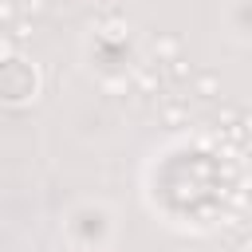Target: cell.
<instances>
[{
	"label": "cell",
	"mask_w": 252,
	"mask_h": 252,
	"mask_svg": "<svg viewBox=\"0 0 252 252\" xmlns=\"http://www.w3.org/2000/svg\"><path fill=\"white\" fill-rule=\"evenodd\" d=\"M98 32H102V39L118 43V39H126V35H130V24H126V20H118V16H110V20H102V24H98Z\"/></svg>",
	"instance_id": "3"
},
{
	"label": "cell",
	"mask_w": 252,
	"mask_h": 252,
	"mask_svg": "<svg viewBox=\"0 0 252 252\" xmlns=\"http://www.w3.org/2000/svg\"><path fill=\"white\" fill-rule=\"evenodd\" d=\"M126 87H130V75H106V79H102V91H106V94H122Z\"/></svg>",
	"instance_id": "6"
},
{
	"label": "cell",
	"mask_w": 252,
	"mask_h": 252,
	"mask_svg": "<svg viewBox=\"0 0 252 252\" xmlns=\"http://www.w3.org/2000/svg\"><path fill=\"white\" fill-rule=\"evenodd\" d=\"M130 83H134L142 94H158V91H161V71L146 63V67H138V71H134V79H130Z\"/></svg>",
	"instance_id": "1"
},
{
	"label": "cell",
	"mask_w": 252,
	"mask_h": 252,
	"mask_svg": "<svg viewBox=\"0 0 252 252\" xmlns=\"http://www.w3.org/2000/svg\"><path fill=\"white\" fill-rule=\"evenodd\" d=\"M43 12H47L43 0H32V4H28V16H43Z\"/></svg>",
	"instance_id": "10"
},
{
	"label": "cell",
	"mask_w": 252,
	"mask_h": 252,
	"mask_svg": "<svg viewBox=\"0 0 252 252\" xmlns=\"http://www.w3.org/2000/svg\"><path fill=\"white\" fill-rule=\"evenodd\" d=\"M169 75H173V79H185V75H193V67H189L181 55H173V59H169Z\"/></svg>",
	"instance_id": "7"
},
{
	"label": "cell",
	"mask_w": 252,
	"mask_h": 252,
	"mask_svg": "<svg viewBox=\"0 0 252 252\" xmlns=\"http://www.w3.org/2000/svg\"><path fill=\"white\" fill-rule=\"evenodd\" d=\"M16 16H20V12H16V4H12V0H0V28H8Z\"/></svg>",
	"instance_id": "8"
},
{
	"label": "cell",
	"mask_w": 252,
	"mask_h": 252,
	"mask_svg": "<svg viewBox=\"0 0 252 252\" xmlns=\"http://www.w3.org/2000/svg\"><path fill=\"white\" fill-rule=\"evenodd\" d=\"M177 51H181V43H177L173 35H161V39H154V59H165V63H169Z\"/></svg>",
	"instance_id": "4"
},
{
	"label": "cell",
	"mask_w": 252,
	"mask_h": 252,
	"mask_svg": "<svg viewBox=\"0 0 252 252\" xmlns=\"http://www.w3.org/2000/svg\"><path fill=\"white\" fill-rule=\"evenodd\" d=\"M8 28H12V35H16V39H28V35H32V24H28V20H20V16H16Z\"/></svg>",
	"instance_id": "9"
},
{
	"label": "cell",
	"mask_w": 252,
	"mask_h": 252,
	"mask_svg": "<svg viewBox=\"0 0 252 252\" xmlns=\"http://www.w3.org/2000/svg\"><path fill=\"white\" fill-rule=\"evenodd\" d=\"M0 55H8V39L4 35H0Z\"/></svg>",
	"instance_id": "11"
},
{
	"label": "cell",
	"mask_w": 252,
	"mask_h": 252,
	"mask_svg": "<svg viewBox=\"0 0 252 252\" xmlns=\"http://www.w3.org/2000/svg\"><path fill=\"white\" fill-rule=\"evenodd\" d=\"M189 79H193V94H197V98H217V94H220V75L201 71V75H189Z\"/></svg>",
	"instance_id": "2"
},
{
	"label": "cell",
	"mask_w": 252,
	"mask_h": 252,
	"mask_svg": "<svg viewBox=\"0 0 252 252\" xmlns=\"http://www.w3.org/2000/svg\"><path fill=\"white\" fill-rule=\"evenodd\" d=\"M161 122L165 126H181V122H189V110L177 106V102H169V106H161Z\"/></svg>",
	"instance_id": "5"
}]
</instances>
